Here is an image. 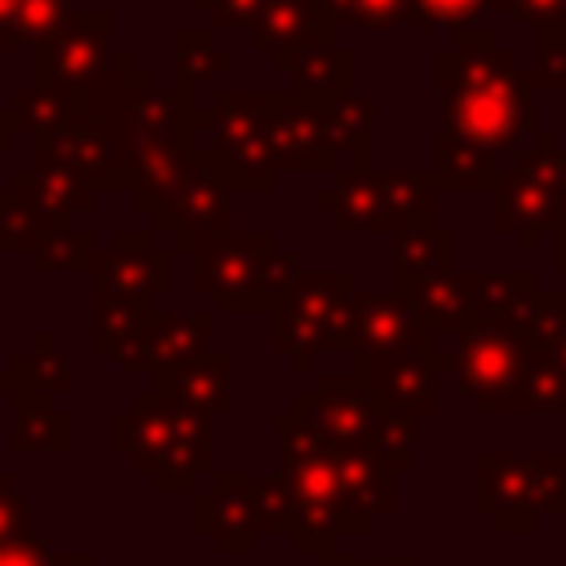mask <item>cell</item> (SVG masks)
<instances>
[{
    "label": "cell",
    "instance_id": "21",
    "mask_svg": "<svg viewBox=\"0 0 566 566\" xmlns=\"http://www.w3.org/2000/svg\"><path fill=\"white\" fill-rule=\"evenodd\" d=\"M398 296L424 318V327L438 332H460L469 323V301H464V283L455 270H424V274H402L398 279Z\"/></svg>",
    "mask_w": 566,
    "mask_h": 566
},
{
    "label": "cell",
    "instance_id": "31",
    "mask_svg": "<svg viewBox=\"0 0 566 566\" xmlns=\"http://www.w3.org/2000/svg\"><path fill=\"white\" fill-rule=\"evenodd\" d=\"M172 62H177V88L181 93H195V88L212 84L221 71H230L234 57L212 40V31H177Z\"/></svg>",
    "mask_w": 566,
    "mask_h": 566
},
{
    "label": "cell",
    "instance_id": "24",
    "mask_svg": "<svg viewBox=\"0 0 566 566\" xmlns=\"http://www.w3.org/2000/svg\"><path fill=\"white\" fill-rule=\"evenodd\" d=\"M287 71H292V88H296V93H305V97H314V102H327V97L354 88L358 62H354V53H345L336 40H318V44L301 49V53L287 62Z\"/></svg>",
    "mask_w": 566,
    "mask_h": 566
},
{
    "label": "cell",
    "instance_id": "12",
    "mask_svg": "<svg viewBox=\"0 0 566 566\" xmlns=\"http://www.w3.org/2000/svg\"><path fill=\"white\" fill-rule=\"evenodd\" d=\"M345 349L358 358L371 354H433V332L398 292H354Z\"/></svg>",
    "mask_w": 566,
    "mask_h": 566
},
{
    "label": "cell",
    "instance_id": "26",
    "mask_svg": "<svg viewBox=\"0 0 566 566\" xmlns=\"http://www.w3.org/2000/svg\"><path fill=\"white\" fill-rule=\"evenodd\" d=\"M495 155L464 142V137H451L438 128V146H433V181L438 186H451V190H486L495 186Z\"/></svg>",
    "mask_w": 566,
    "mask_h": 566
},
{
    "label": "cell",
    "instance_id": "15",
    "mask_svg": "<svg viewBox=\"0 0 566 566\" xmlns=\"http://www.w3.org/2000/svg\"><path fill=\"white\" fill-rule=\"evenodd\" d=\"M332 22L327 13L318 9V0H265L261 18L252 22V49L256 53H270L279 66H287L301 49L318 44V40H332Z\"/></svg>",
    "mask_w": 566,
    "mask_h": 566
},
{
    "label": "cell",
    "instance_id": "40",
    "mask_svg": "<svg viewBox=\"0 0 566 566\" xmlns=\"http://www.w3.org/2000/svg\"><path fill=\"white\" fill-rule=\"evenodd\" d=\"M18 49V0H0V53Z\"/></svg>",
    "mask_w": 566,
    "mask_h": 566
},
{
    "label": "cell",
    "instance_id": "35",
    "mask_svg": "<svg viewBox=\"0 0 566 566\" xmlns=\"http://www.w3.org/2000/svg\"><path fill=\"white\" fill-rule=\"evenodd\" d=\"M513 0H411L407 27L416 31H464L486 9H509Z\"/></svg>",
    "mask_w": 566,
    "mask_h": 566
},
{
    "label": "cell",
    "instance_id": "2",
    "mask_svg": "<svg viewBox=\"0 0 566 566\" xmlns=\"http://www.w3.org/2000/svg\"><path fill=\"white\" fill-rule=\"evenodd\" d=\"M111 447L119 455H133V464L150 473L159 491H186L190 478L203 473L212 460V429L203 411L181 407L159 389H146L133 398L128 411H115Z\"/></svg>",
    "mask_w": 566,
    "mask_h": 566
},
{
    "label": "cell",
    "instance_id": "6",
    "mask_svg": "<svg viewBox=\"0 0 566 566\" xmlns=\"http://www.w3.org/2000/svg\"><path fill=\"white\" fill-rule=\"evenodd\" d=\"M562 150L553 133H535V146L495 177V226L513 234L517 248H531L548 230H566V190H562Z\"/></svg>",
    "mask_w": 566,
    "mask_h": 566
},
{
    "label": "cell",
    "instance_id": "23",
    "mask_svg": "<svg viewBox=\"0 0 566 566\" xmlns=\"http://www.w3.org/2000/svg\"><path fill=\"white\" fill-rule=\"evenodd\" d=\"M71 385H75L71 358L53 345L49 332H31L27 349H18V354L9 358V371H4V389H9V394L57 398V394H71Z\"/></svg>",
    "mask_w": 566,
    "mask_h": 566
},
{
    "label": "cell",
    "instance_id": "8",
    "mask_svg": "<svg viewBox=\"0 0 566 566\" xmlns=\"http://www.w3.org/2000/svg\"><path fill=\"white\" fill-rule=\"evenodd\" d=\"M199 128L208 133V155L226 172L230 186L248 190H270L274 181V155L261 133V111H256V88H221L212 93V111H199ZM195 128V133H199Z\"/></svg>",
    "mask_w": 566,
    "mask_h": 566
},
{
    "label": "cell",
    "instance_id": "5",
    "mask_svg": "<svg viewBox=\"0 0 566 566\" xmlns=\"http://www.w3.org/2000/svg\"><path fill=\"white\" fill-rule=\"evenodd\" d=\"M155 230L172 234L177 248H199L203 239H217L230 230L234 212V186L217 168V159L203 146H190L186 159L172 168V177L159 186V195L146 203Z\"/></svg>",
    "mask_w": 566,
    "mask_h": 566
},
{
    "label": "cell",
    "instance_id": "25",
    "mask_svg": "<svg viewBox=\"0 0 566 566\" xmlns=\"http://www.w3.org/2000/svg\"><path fill=\"white\" fill-rule=\"evenodd\" d=\"M469 323L473 318H522V310L535 301V274L526 270H500V274H460Z\"/></svg>",
    "mask_w": 566,
    "mask_h": 566
},
{
    "label": "cell",
    "instance_id": "42",
    "mask_svg": "<svg viewBox=\"0 0 566 566\" xmlns=\"http://www.w3.org/2000/svg\"><path fill=\"white\" fill-rule=\"evenodd\" d=\"M544 349H548V354H553V363H557V367L566 371V327H562V332H557V336H553V340H548Z\"/></svg>",
    "mask_w": 566,
    "mask_h": 566
},
{
    "label": "cell",
    "instance_id": "14",
    "mask_svg": "<svg viewBox=\"0 0 566 566\" xmlns=\"http://www.w3.org/2000/svg\"><path fill=\"white\" fill-rule=\"evenodd\" d=\"M9 186H18L53 226H75V217L88 212L93 195H97L88 186V177L75 164H66L57 150H49V146H31V164L13 168Z\"/></svg>",
    "mask_w": 566,
    "mask_h": 566
},
{
    "label": "cell",
    "instance_id": "28",
    "mask_svg": "<svg viewBox=\"0 0 566 566\" xmlns=\"http://www.w3.org/2000/svg\"><path fill=\"white\" fill-rule=\"evenodd\" d=\"M93 314H88V340L97 354H115L133 332H142L155 318V301H133V296H111V292H88Z\"/></svg>",
    "mask_w": 566,
    "mask_h": 566
},
{
    "label": "cell",
    "instance_id": "17",
    "mask_svg": "<svg viewBox=\"0 0 566 566\" xmlns=\"http://www.w3.org/2000/svg\"><path fill=\"white\" fill-rule=\"evenodd\" d=\"M336 181L314 199L336 230L345 234H376L389 230V203L380 190V172L376 168H354V172H332Z\"/></svg>",
    "mask_w": 566,
    "mask_h": 566
},
{
    "label": "cell",
    "instance_id": "13",
    "mask_svg": "<svg viewBox=\"0 0 566 566\" xmlns=\"http://www.w3.org/2000/svg\"><path fill=\"white\" fill-rule=\"evenodd\" d=\"M212 336V314H155L142 332H133L111 358L124 371H142V376H164L181 363H190L195 354H203Z\"/></svg>",
    "mask_w": 566,
    "mask_h": 566
},
{
    "label": "cell",
    "instance_id": "41",
    "mask_svg": "<svg viewBox=\"0 0 566 566\" xmlns=\"http://www.w3.org/2000/svg\"><path fill=\"white\" fill-rule=\"evenodd\" d=\"M13 137H18V115H13V106H4L0 111V155L13 146Z\"/></svg>",
    "mask_w": 566,
    "mask_h": 566
},
{
    "label": "cell",
    "instance_id": "9",
    "mask_svg": "<svg viewBox=\"0 0 566 566\" xmlns=\"http://www.w3.org/2000/svg\"><path fill=\"white\" fill-rule=\"evenodd\" d=\"M115 57V13L111 9H75V18L31 44V80L88 97Z\"/></svg>",
    "mask_w": 566,
    "mask_h": 566
},
{
    "label": "cell",
    "instance_id": "38",
    "mask_svg": "<svg viewBox=\"0 0 566 566\" xmlns=\"http://www.w3.org/2000/svg\"><path fill=\"white\" fill-rule=\"evenodd\" d=\"M509 9L522 27H535V31L566 27V0H513Z\"/></svg>",
    "mask_w": 566,
    "mask_h": 566
},
{
    "label": "cell",
    "instance_id": "30",
    "mask_svg": "<svg viewBox=\"0 0 566 566\" xmlns=\"http://www.w3.org/2000/svg\"><path fill=\"white\" fill-rule=\"evenodd\" d=\"M455 265V239L438 226H407L394 230V274H424V270H451Z\"/></svg>",
    "mask_w": 566,
    "mask_h": 566
},
{
    "label": "cell",
    "instance_id": "43",
    "mask_svg": "<svg viewBox=\"0 0 566 566\" xmlns=\"http://www.w3.org/2000/svg\"><path fill=\"white\" fill-rule=\"evenodd\" d=\"M49 566H93V557L88 553H53Z\"/></svg>",
    "mask_w": 566,
    "mask_h": 566
},
{
    "label": "cell",
    "instance_id": "3",
    "mask_svg": "<svg viewBox=\"0 0 566 566\" xmlns=\"http://www.w3.org/2000/svg\"><path fill=\"white\" fill-rule=\"evenodd\" d=\"M190 279L217 310H279L296 279L292 252L274 248L270 230H226L190 248Z\"/></svg>",
    "mask_w": 566,
    "mask_h": 566
},
{
    "label": "cell",
    "instance_id": "16",
    "mask_svg": "<svg viewBox=\"0 0 566 566\" xmlns=\"http://www.w3.org/2000/svg\"><path fill=\"white\" fill-rule=\"evenodd\" d=\"M49 150H57L66 164H75L93 190H128L124 186V168H119V137H115V119L102 111H84L75 119V128L53 142Z\"/></svg>",
    "mask_w": 566,
    "mask_h": 566
},
{
    "label": "cell",
    "instance_id": "47",
    "mask_svg": "<svg viewBox=\"0 0 566 566\" xmlns=\"http://www.w3.org/2000/svg\"><path fill=\"white\" fill-rule=\"evenodd\" d=\"M0 389H4V371H0Z\"/></svg>",
    "mask_w": 566,
    "mask_h": 566
},
{
    "label": "cell",
    "instance_id": "20",
    "mask_svg": "<svg viewBox=\"0 0 566 566\" xmlns=\"http://www.w3.org/2000/svg\"><path fill=\"white\" fill-rule=\"evenodd\" d=\"M9 398H13L9 447L18 455H66L75 447V420L71 411L53 407V398H35V394H9Z\"/></svg>",
    "mask_w": 566,
    "mask_h": 566
},
{
    "label": "cell",
    "instance_id": "32",
    "mask_svg": "<svg viewBox=\"0 0 566 566\" xmlns=\"http://www.w3.org/2000/svg\"><path fill=\"white\" fill-rule=\"evenodd\" d=\"M93 252H97V243H93L88 230H80V226H53L27 256H31V270L35 274H71V270H84L88 274Z\"/></svg>",
    "mask_w": 566,
    "mask_h": 566
},
{
    "label": "cell",
    "instance_id": "45",
    "mask_svg": "<svg viewBox=\"0 0 566 566\" xmlns=\"http://www.w3.org/2000/svg\"><path fill=\"white\" fill-rule=\"evenodd\" d=\"M557 168H562V190H566V150H562V159H557Z\"/></svg>",
    "mask_w": 566,
    "mask_h": 566
},
{
    "label": "cell",
    "instance_id": "22",
    "mask_svg": "<svg viewBox=\"0 0 566 566\" xmlns=\"http://www.w3.org/2000/svg\"><path fill=\"white\" fill-rule=\"evenodd\" d=\"M159 394L177 398L181 407H195L203 416L212 411H230V354H195L190 363L164 371L155 380Z\"/></svg>",
    "mask_w": 566,
    "mask_h": 566
},
{
    "label": "cell",
    "instance_id": "29",
    "mask_svg": "<svg viewBox=\"0 0 566 566\" xmlns=\"http://www.w3.org/2000/svg\"><path fill=\"white\" fill-rule=\"evenodd\" d=\"M380 190L389 203V230H407V226H433V195L438 181L424 172H380Z\"/></svg>",
    "mask_w": 566,
    "mask_h": 566
},
{
    "label": "cell",
    "instance_id": "4",
    "mask_svg": "<svg viewBox=\"0 0 566 566\" xmlns=\"http://www.w3.org/2000/svg\"><path fill=\"white\" fill-rule=\"evenodd\" d=\"M531 332L522 318H473L451 332V371L478 407H522Z\"/></svg>",
    "mask_w": 566,
    "mask_h": 566
},
{
    "label": "cell",
    "instance_id": "27",
    "mask_svg": "<svg viewBox=\"0 0 566 566\" xmlns=\"http://www.w3.org/2000/svg\"><path fill=\"white\" fill-rule=\"evenodd\" d=\"M318 111H323V137H327L332 155L349 150V155H358V164H367V155H371V119H376L371 102L349 88V93H336V97L318 102Z\"/></svg>",
    "mask_w": 566,
    "mask_h": 566
},
{
    "label": "cell",
    "instance_id": "34",
    "mask_svg": "<svg viewBox=\"0 0 566 566\" xmlns=\"http://www.w3.org/2000/svg\"><path fill=\"white\" fill-rule=\"evenodd\" d=\"M332 27H358V31H394L407 27L411 0H318Z\"/></svg>",
    "mask_w": 566,
    "mask_h": 566
},
{
    "label": "cell",
    "instance_id": "11",
    "mask_svg": "<svg viewBox=\"0 0 566 566\" xmlns=\"http://www.w3.org/2000/svg\"><path fill=\"white\" fill-rule=\"evenodd\" d=\"M88 292L155 301V296L172 292V252L168 248H155V234L150 230H115L111 234V248H97L93 252Z\"/></svg>",
    "mask_w": 566,
    "mask_h": 566
},
{
    "label": "cell",
    "instance_id": "1",
    "mask_svg": "<svg viewBox=\"0 0 566 566\" xmlns=\"http://www.w3.org/2000/svg\"><path fill=\"white\" fill-rule=\"evenodd\" d=\"M442 133L482 150H513L535 128V88L513 49L482 35H460L433 62Z\"/></svg>",
    "mask_w": 566,
    "mask_h": 566
},
{
    "label": "cell",
    "instance_id": "33",
    "mask_svg": "<svg viewBox=\"0 0 566 566\" xmlns=\"http://www.w3.org/2000/svg\"><path fill=\"white\" fill-rule=\"evenodd\" d=\"M49 230L53 221L18 186H0V252H31Z\"/></svg>",
    "mask_w": 566,
    "mask_h": 566
},
{
    "label": "cell",
    "instance_id": "7",
    "mask_svg": "<svg viewBox=\"0 0 566 566\" xmlns=\"http://www.w3.org/2000/svg\"><path fill=\"white\" fill-rule=\"evenodd\" d=\"M358 279L345 270L327 274H296L287 296L274 310V345L296 358V367H310V354L318 349H345V323Z\"/></svg>",
    "mask_w": 566,
    "mask_h": 566
},
{
    "label": "cell",
    "instance_id": "46",
    "mask_svg": "<svg viewBox=\"0 0 566 566\" xmlns=\"http://www.w3.org/2000/svg\"><path fill=\"white\" fill-rule=\"evenodd\" d=\"M190 4H195V9H203V13H208V4H212V0H190Z\"/></svg>",
    "mask_w": 566,
    "mask_h": 566
},
{
    "label": "cell",
    "instance_id": "10",
    "mask_svg": "<svg viewBox=\"0 0 566 566\" xmlns=\"http://www.w3.org/2000/svg\"><path fill=\"white\" fill-rule=\"evenodd\" d=\"M256 111H261V133L274 155V168L336 172V155L323 137V111L314 97H305L296 88H287V93L256 88Z\"/></svg>",
    "mask_w": 566,
    "mask_h": 566
},
{
    "label": "cell",
    "instance_id": "37",
    "mask_svg": "<svg viewBox=\"0 0 566 566\" xmlns=\"http://www.w3.org/2000/svg\"><path fill=\"white\" fill-rule=\"evenodd\" d=\"M27 535H31V504L18 491V482L0 469V544L27 539Z\"/></svg>",
    "mask_w": 566,
    "mask_h": 566
},
{
    "label": "cell",
    "instance_id": "39",
    "mask_svg": "<svg viewBox=\"0 0 566 566\" xmlns=\"http://www.w3.org/2000/svg\"><path fill=\"white\" fill-rule=\"evenodd\" d=\"M53 544L44 535H27L13 544H0V566H49Z\"/></svg>",
    "mask_w": 566,
    "mask_h": 566
},
{
    "label": "cell",
    "instance_id": "18",
    "mask_svg": "<svg viewBox=\"0 0 566 566\" xmlns=\"http://www.w3.org/2000/svg\"><path fill=\"white\" fill-rule=\"evenodd\" d=\"M363 380L367 389H376V398L385 407H433V389H438V363L429 354H371L363 358Z\"/></svg>",
    "mask_w": 566,
    "mask_h": 566
},
{
    "label": "cell",
    "instance_id": "44",
    "mask_svg": "<svg viewBox=\"0 0 566 566\" xmlns=\"http://www.w3.org/2000/svg\"><path fill=\"white\" fill-rule=\"evenodd\" d=\"M557 265L566 270V230H562V248H557Z\"/></svg>",
    "mask_w": 566,
    "mask_h": 566
},
{
    "label": "cell",
    "instance_id": "36",
    "mask_svg": "<svg viewBox=\"0 0 566 566\" xmlns=\"http://www.w3.org/2000/svg\"><path fill=\"white\" fill-rule=\"evenodd\" d=\"M531 88L566 93V27L535 31V66H531Z\"/></svg>",
    "mask_w": 566,
    "mask_h": 566
},
{
    "label": "cell",
    "instance_id": "19",
    "mask_svg": "<svg viewBox=\"0 0 566 566\" xmlns=\"http://www.w3.org/2000/svg\"><path fill=\"white\" fill-rule=\"evenodd\" d=\"M13 115H18V133L31 137V146H53L62 142L75 119L88 111V97H75L66 88H53V84H22L13 88Z\"/></svg>",
    "mask_w": 566,
    "mask_h": 566
}]
</instances>
